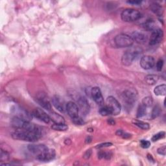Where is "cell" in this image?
I'll return each mask as SVG.
<instances>
[{
  "mask_svg": "<svg viewBox=\"0 0 166 166\" xmlns=\"http://www.w3.org/2000/svg\"><path fill=\"white\" fill-rule=\"evenodd\" d=\"M99 112L101 116H109V115H112L110 111L106 107V106H104L103 107H101L99 109Z\"/></svg>",
  "mask_w": 166,
  "mask_h": 166,
  "instance_id": "cell-28",
  "label": "cell"
},
{
  "mask_svg": "<svg viewBox=\"0 0 166 166\" xmlns=\"http://www.w3.org/2000/svg\"><path fill=\"white\" fill-rule=\"evenodd\" d=\"M164 66V61L162 59H160L156 62V69L158 72H161Z\"/></svg>",
  "mask_w": 166,
  "mask_h": 166,
  "instance_id": "cell-34",
  "label": "cell"
},
{
  "mask_svg": "<svg viewBox=\"0 0 166 166\" xmlns=\"http://www.w3.org/2000/svg\"><path fill=\"white\" fill-rule=\"evenodd\" d=\"M92 142V138L90 137H88L86 139V143H90Z\"/></svg>",
  "mask_w": 166,
  "mask_h": 166,
  "instance_id": "cell-39",
  "label": "cell"
},
{
  "mask_svg": "<svg viewBox=\"0 0 166 166\" xmlns=\"http://www.w3.org/2000/svg\"><path fill=\"white\" fill-rule=\"evenodd\" d=\"M36 101L38 104L42 108H44V109H46L49 112L52 110V105H51L47 96L44 93H40L38 94L36 97Z\"/></svg>",
  "mask_w": 166,
  "mask_h": 166,
  "instance_id": "cell-15",
  "label": "cell"
},
{
  "mask_svg": "<svg viewBox=\"0 0 166 166\" xmlns=\"http://www.w3.org/2000/svg\"><path fill=\"white\" fill-rule=\"evenodd\" d=\"M165 134L164 132L162 131V132H160L157 134H156L155 135H154L152 136V140L153 142H156V141H158L159 139H162L165 137Z\"/></svg>",
  "mask_w": 166,
  "mask_h": 166,
  "instance_id": "cell-30",
  "label": "cell"
},
{
  "mask_svg": "<svg viewBox=\"0 0 166 166\" xmlns=\"http://www.w3.org/2000/svg\"><path fill=\"white\" fill-rule=\"evenodd\" d=\"M52 129L57 131H66L68 129V125H65V123L60 124H54L52 126Z\"/></svg>",
  "mask_w": 166,
  "mask_h": 166,
  "instance_id": "cell-23",
  "label": "cell"
},
{
  "mask_svg": "<svg viewBox=\"0 0 166 166\" xmlns=\"http://www.w3.org/2000/svg\"><path fill=\"white\" fill-rule=\"evenodd\" d=\"M116 135L121 136L123 138H125V139L129 138L131 137V135H129V134H127L126 132H124L123 131H121V130H118L116 132Z\"/></svg>",
  "mask_w": 166,
  "mask_h": 166,
  "instance_id": "cell-32",
  "label": "cell"
},
{
  "mask_svg": "<svg viewBox=\"0 0 166 166\" xmlns=\"http://www.w3.org/2000/svg\"><path fill=\"white\" fill-rule=\"evenodd\" d=\"M153 103V99L151 96H147L142 100V105L145 106L147 108L150 107Z\"/></svg>",
  "mask_w": 166,
  "mask_h": 166,
  "instance_id": "cell-26",
  "label": "cell"
},
{
  "mask_svg": "<svg viewBox=\"0 0 166 166\" xmlns=\"http://www.w3.org/2000/svg\"><path fill=\"white\" fill-rule=\"evenodd\" d=\"M161 112V107L160 106L158 105H156L154 108H153L152 114H151V118L152 119H155L157 117H158L160 114Z\"/></svg>",
  "mask_w": 166,
  "mask_h": 166,
  "instance_id": "cell-25",
  "label": "cell"
},
{
  "mask_svg": "<svg viewBox=\"0 0 166 166\" xmlns=\"http://www.w3.org/2000/svg\"><path fill=\"white\" fill-rule=\"evenodd\" d=\"M32 115H33V116L36 119H39L40 121H42V122L45 123H49L51 120L49 115L47 114L42 109L39 108H35V109L33 111Z\"/></svg>",
  "mask_w": 166,
  "mask_h": 166,
  "instance_id": "cell-12",
  "label": "cell"
},
{
  "mask_svg": "<svg viewBox=\"0 0 166 166\" xmlns=\"http://www.w3.org/2000/svg\"><path fill=\"white\" fill-rule=\"evenodd\" d=\"M157 152L159 155L165 156L166 154V147H165V145H164V146L161 147H160L159 149H158Z\"/></svg>",
  "mask_w": 166,
  "mask_h": 166,
  "instance_id": "cell-36",
  "label": "cell"
},
{
  "mask_svg": "<svg viewBox=\"0 0 166 166\" xmlns=\"http://www.w3.org/2000/svg\"><path fill=\"white\" fill-rule=\"evenodd\" d=\"M114 43L117 47L123 48L131 47L133 44L134 41L131 36L122 33L118 35L115 37Z\"/></svg>",
  "mask_w": 166,
  "mask_h": 166,
  "instance_id": "cell-6",
  "label": "cell"
},
{
  "mask_svg": "<svg viewBox=\"0 0 166 166\" xmlns=\"http://www.w3.org/2000/svg\"><path fill=\"white\" fill-rule=\"evenodd\" d=\"M12 112L15 114V116L20 118L23 120L30 121L32 119V114L20 106H15L12 108Z\"/></svg>",
  "mask_w": 166,
  "mask_h": 166,
  "instance_id": "cell-8",
  "label": "cell"
},
{
  "mask_svg": "<svg viewBox=\"0 0 166 166\" xmlns=\"http://www.w3.org/2000/svg\"><path fill=\"white\" fill-rule=\"evenodd\" d=\"M92 155V151L91 150H87L85 152L84 155H83V157H84L85 159H88L90 158V157Z\"/></svg>",
  "mask_w": 166,
  "mask_h": 166,
  "instance_id": "cell-37",
  "label": "cell"
},
{
  "mask_svg": "<svg viewBox=\"0 0 166 166\" xmlns=\"http://www.w3.org/2000/svg\"><path fill=\"white\" fill-rule=\"evenodd\" d=\"M9 158V156L8 152L3 150V149H1V152H0V160L1 161H7Z\"/></svg>",
  "mask_w": 166,
  "mask_h": 166,
  "instance_id": "cell-29",
  "label": "cell"
},
{
  "mask_svg": "<svg viewBox=\"0 0 166 166\" xmlns=\"http://www.w3.org/2000/svg\"><path fill=\"white\" fill-rule=\"evenodd\" d=\"M28 150L36 156V158L40 161L48 162L53 160L55 156L54 150L49 149L47 146L38 144H31L27 147Z\"/></svg>",
  "mask_w": 166,
  "mask_h": 166,
  "instance_id": "cell-1",
  "label": "cell"
},
{
  "mask_svg": "<svg viewBox=\"0 0 166 166\" xmlns=\"http://www.w3.org/2000/svg\"><path fill=\"white\" fill-rule=\"evenodd\" d=\"M140 146L143 149H147L151 146V142L147 140L142 139L140 141Z\"/></svg>",
  "mask_w": 166,
  "mask_h": 166,
  "instance_id": "cell-31",
  "label": "cell"
},
{
  "mask_svg": "<svg viewBox=\"0 0 166 166\" xmlns=\"http://www.w3.org/2000/svg\"><path fill=\"white\" fill-rule=\"evenodd\" d=\"M106 107L109 109L112 115L117 116L120 112L121 110V106L119 104L118 101L112 96L108 97L106 101Z\"/></svg>",
  "mask_w": 166,
  "mask_h": 166,
  "instance_id": "cell-7",
  "label": "cell"
},
{
  "mask_svg": "<svg viewBox=\"0 0 166 166\" xmlns=\"http://www.w3.org/2000/svg\"><path fill=\"white\" fill-rule=\"evenodd\" d=\"M66 110L68 112L69 116L72 119L75 118L79 116V109L78 106L72 101H69L67 103Z\"/></svg>",
  "mask_w": 166,
  "mask_h": 166,
  "instance_id": "cell-16",
  "label": "cell"
},
{
  "mask_svg": "<svg viewBox=\"0 0 166 166\" xmlns=\"http://www.w3.org/2000/svg\"><path fill=\"white\" fill-rule=\"evenodd\" d=\"M138 98V94L136 90L132 89L125 90L121 94V99L127 106L131 107L136 103Z\"/></svg>",
  "mask_w": 166,
  "mask_h": 166,
  "instance_id": "cell-5",
  "label": "cell"
},
{
  "mask_svg": "<svg viewBox=\"0 0 166 166\" xmlns=\"http://www.w3.org/2000/svg\"><path fill=\"white\" fill-rule=\"evenodd\" d=\"M142 52V49L139 48H132L127 50V52L123 54L121 58V62L123 64L126 66H131L137 56L141 54Z\"/></svg>",
  "mask_w": 166,
  "mask_h": 166,
  "instance_id": "cell-3",
  "label": "cell"
},
{
  "mask_svg": "<svg viewBox=\"0 0 166 166\" xmlns=\"http://www.w3.org/2000/svg\"><path fill=\"white\" fill-rule=\"evenodd\" d=\"M146 110H147V107L144 106L143 105H139L138 108V110H137V114H136V116L137 118H139L144 116L145 114H146Z\"/></svg>",
  "mask_w": 166,
  "mask_h": 166,
  "instance_id": "cell-24",
  "label": "cell"
},
{
  "mask_svg": "<svg viewBox=\"0 0 166 166\" xmlns=\"http://www.w3.org/2000/svg\"><path fill=\"white\" fill-rule=\"evenodd\" d=\"M144 27L149 31H154L156 29L155 27V22L152 20H148L147 22L145 23L144 24Z\"/></svg>",
  "mask_w": 166,
  "mask_h": 166,
  "instance_id": "cell-27",
  "label": "cell"
},
{
  "mask_svg": "<svg viewBox=\"0 0 166 166\" xmlns=\"http://www.w3.org/2000/svg\"><path fill=\"white\" fill-rule=\"evenodd\" d=\"M112 145V143L110 142H106L103 143H101L98 145L96 146L97 149H102V148H105V147H110Z\"/></svg>",
  "mask_w": 166,
  "mask_h": 166,
  "instance_id": "cell-35",
  "label": "cell"
},
{
  "mask_svg": "<svg viewBox=\"0 0 166 166\" xmlns=\"http://www.w3.org/2000/svg\"><path fill=\"white\" fill-rule=\"evenodd\" d=\"M72 121L73 122L76 124V125H84L85 124V121H83V119L80 118L79 116L78 117H77L75 118H73L72 119Z\"/></svg>",
  "mask_w": 166,
  "mask_h": 166,
  "instance_id": "cell-33",
  "label": "cell"
},
{
  "mask_svg": "<svg viewBox=\"0 0 166 166\" xmlns=\"http://www.w3.org/2000/svg\"><path fill=\"white\" fill-rule=\"evenodd\" d=\"M150 8L152 12L158 16H161V15H162L163 8L160 5H159L157 3H152L150 5Z\"/></svg>",
  "mask_w": 166,
  "mask_h": 166,
  "instance_id": "cell-19",
  "label": "cell"
},
{
  "mask_svg": "<svg viewBox=\"0 0 166 166\" xmlns=\"http://www.w3.org/2000/svg\"><path fill=\"white\" fill-rule=\"evenodd\" d=\"M142 16V14L135 9H125L121 15L122 20L125 22H133L138 20Z\"/></svg>",
  "mask_w": 166,
  "mask_h": 166,
  "instance_id": "cell-4",
  "label": "cell"
},
{
  "mask_svg": "<svg viewBox=\"0 0 166 166\" xmlns=\"http://www.w3.org/2000/svg\"><path fill=\"white\" fill-rule=\"evenodd\" d=\"M131 37L133 41H135L138 44H144L147 42V37L145 34L138 31L134 32L132 34Z\"/></svg>",
  "mask_w": 166,
  "mask_h": 166,
  "instance_id": "cell-17",
  "label": "cell"
},
{
  "mask_svg": "<svg viewBox=\"0 0 166 166\" xmlns=\"http://www.w3.org/2000/svg\"><path fill=\"white\" fill-rule=\"evenodd\" d=\"M50 119L55 124H60V123H65V120L64 118L60 116V114H57L55 112H51L49 114Z\"/></svg>",
  "mask_w": 166,
  "mask_h": 166,
  "instance_id": "cell-18",
  "label": "cell"
},
{
  "mask_svg": "<svg viewBox=\"0 0 166 166\" xmlns=\"http://www.w3.org/2000/svg\"><path fill=\"white\" fill-rule=\"evenodd\" d=\"M164 37L163 31L160 29H156L152 31L149 40V44L151 46H155L160 43L162 41Z\"/></svg>",
  "mask_w": 166,
  "mask_h": 166,
  "instance_id": "cell-9",
  "label": "cell"
},
{
  "mask_svg": "<svg viewBox=\"0 0 166 166\" xmlns=\"http://www.w3.org/2000/svg\"><path fill=\"white\" fill-rule=\"evenodd\" d=\"M52 105L55 107L56 109L62 113L65 112L66 105H65L64 101L60 96H59V95H54L52 98Z\"/></svg>",
  "mask_w": 166,
  "mask_h": 166,
  "instance_id": "cell-10",
  "label": "cell"
},
{
  "mask_svg": "<svg viewBox=\"0 0 166 166\" xmlns=\"http://www.w3.org/2000/svg\"><path fill=\"white\" fill-rule=\"evenodd\" d=\"M155 65V60L152 56L145 55L140 60V66L144 69H152Z\"/></svg>",
  "mask_w": 166,
  "mask_h": 166,
  "instance_id": "cell-11",
  "label": "cell"
},
{
  "mask_svg": "<svg viewBox=\"0 0 166 166\" xmlns=\"http://www.w3.org/2000/svg\"><path fill=\"white\" fill-rule=\"evenodd\" d=\"M77 103L79 109L81 110L83 115L86 116L89 113V111H90V106L87 99L83 96H81L77 99Z\"/></svg>",
  "mask_w": 166,
  "mask_h": 166,
  "instance_id": "cell-14",
  "label": "cell"
},
{
  "mask_svg": "<svg viewBox=\"0 0 166 166\" xmlns=\"http://www.w3.org/2000/svg\"><path fill=\"white\" fill-rule=\"evenodd\" d=\"M158 81V77L156 75H148L145 77V81L149 85H154Z\"/></svg>",
  "mask_w": 166,
  "mask_h": 166,
  "instance_id": "cell-21",
  "label": "cell"
},
{
  "mask_svg": "<svg viewBox=\"0 0 166 166\" xmlns=\"http://www.w3.org/2000/svg\"><path fill=\"white\" fill-rule=\"evenodd\" d=\"M134 124H135L136 126L138 127L139 128L142 129L143 130H149L150 129V125L149 123L143 122V121H138V120H135L133 121Z\"/></svg>",
  "mask_w": 166,
  "mask_h": 166,
  "instance_id": "cell-22",
  "label": "cell"
},
{
  "mask_svg": "<svg viewBox=\"0 0 166 166\" xmlns=\"http://www.w3.org/2000/svg\"><path fill=\"white\" fill-rule=\"evenodd\" d=\"M42 135V129L40 130H27V129H16L12 134V138L20 141L35 142L39 139Z\"/></svg>",
  "mask_w": 166,
  "mask_h": 166,
  "instance_id": "cell-2",
  "label": "cell"
},
{
  "mask_svg": "<svg viewBox=\"0 0 166 166\" xmlns=\"http://www.w3.org/2000/svg\"><path fill=\"white\" fill-rule=\"evenodd\" d=\"M154 92L156 95H158V96L165 95L166 93V85L163 84L156 86L154 90Z\"/></svg>",
  "mask_w": 166,
  "mask_h": 166,
  "instance_id": "cell-20",
  "label": "cell"
},
{
  "mask_svg": "<svg viewBox=\"0 0 166 166\" xmlns=\"http://www.w3.org/2000/svg\"><path fill=\"white\" fill-rule=\"evenodd\" d=\"M127 3L129 4H132V5H138L142 3L141 1H128Z\"/></svg>",
  "mask_w": 166,
  "mask_h": 166,
  "instance_id": "cell-38",
  "label": "cell"
},
{
  "mask_svg": "<svg viewBox=\"0 0 166 166\" xmlns=\"http://www.w3.org/2000/svg\"><path fill=\"white\" fill-rule=\"evenodd\" d=\"M91 96L93 101L99 105H103L104 98L99 87H93L91 90Z\"/></svg>",
  "mask_w": 166,
  "mask_h": 166,
  "instance_id": "cell-13",
  "label": "cell"
}]
</instances>
